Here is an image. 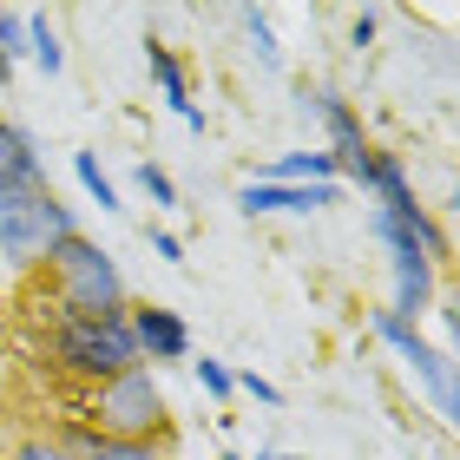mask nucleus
<instances>
[{"instance_id":"1","label":"nucleus","mask_w":460,"mask_h":460,"mask_svg":"<svg viewBox=\"0 0 460 460\" xmlns=\"http://www.w3.org/2000/svg\"><path fill=\"white\" fill-rule=\"evenodd\" d=\"M40 277L53 283V323L125 316V309H132V296H125V277H119V263H112V250H99L86 230L59 243Z\"/></svg>"},{"instance_id":"2","label":"nucleus","mask_w":460,"mask_h":460,"mask_svg":"<svg viewBox=\"0 0 460 460\" xmlns=\"http://www.w3.org/2000/svg\"><path fill=\"white\" fill-rule=\"evenodd\" d=\"M164 388H158V368H125L112 382H99L79 408V421L106 441H164Z\"/></svg>"},{"instance_id":"3","label":"nucleus","mask_w":460,"mask_h":460,"mask_svg":"<svg viewBox=\"0 0 460 460\" xmlns=\"http://www.w3.org/2000/svg\"><path fill=\"white\" fill-rule=\"evenodd\" d=\"M66 237H79V217L47 184L40 198H20V204L0 211V270H7V277H33V270H47V257Z\"/></svg>"},{"instance_id":"4","label":"nucleus","mask_w":460,"mask_h":460,"mask_svg":"<svg viewBox=\"0 0 460 460\" xmlns=\"http://www.w3.org/2000/svg\"><path fill=\"white\" fill-rule=\"evenodd\" d=\"M53 362L79 375L86 388L112 382V375L138 368V349H132V323L125 316H86V323H53Z\"/></svg>"},{"instance_id":"5","label":"nucleus","mask_w":460,"mask_h":460,"mask_svg":"<svg viewBox=\"0 0 460 460\" xmlns=\"http://www.w3.org/2000/svg\"><path fill=\"white\" fill-rule=\"evenodd\" d=\"M375 336H382L394 355H402V362H408V375H414V382H421L428 394H434V414H441V421L454 428L460 421V388H454V355L447 349H434L428 336H421V323H394L388 316V309H375Z\"/></svg>"},{"instance_id":"6","label":"nucleus","mask_w":460,"mask_h":460,"mask_svg":"<svg viewBox=\"0 0 460 460\" xmlns=\"http://www.w3.org/2000/svg\"><path fill=\"white\" fill-rule=\"evenodd\" d=\"M125 323H132V349H138L145 368H158V362H191V323H184L178 309H164V303H132V309H125Z\"/></svg>"},{"instance_id":"7","label":"nucleus","mask_w":460,"mask_h":460,"mask_svg":"<svg viewBox=\"0 0 460 460\" xmlns=\"http://www.w3.org/2000/svg\"><path fill=\"white\" fill-rule=\"evenodd\" d=\"M47 191V164H40V145L27 125H13V119H0V211L20 198H40Z\"/></svg>"},{"instance_id":"8","label":"nucleus","mask_w":460,"mask_h":460,"mask_svg":"<svg viewBox=\"0 0 460 460\" xmlns=\"http://www.w3.org/2000/svg\"><path fill=\"white\" fill-rule=\"evenodd\" d=\"M342 204V184H237V211L243 217H309V211H329Z\"/></svg>"},{"instance_id":"9","label":"nucleus","mask_w":460,"mask_h":460,"mask_svg":"<svg viewBox=\"0 0 460 460\" xmlns=\"http://www.w3.org/2000/svg\"><path fill=\"white\" fill-rule=\"evenodd\" d=\"M53 441L66 447L73 460H172L164 441H106V434H93L79 414H66V421L53 428Z\"/></svg>"},{"instance_id":"10","label":"nucleus","mask_w":460,"mask_h":460,"mask_svg":"<svg viewBox=\"0 0 460 460\" xmlns=\"http://www.w3.org/2000/svg\"><path fill=\"white\" fill-rule=\"evenodd\" d=\"M145 66H152V86H158V99L164 106H172L184 125H191V132L204 138V112H198V99H191V79H184V59L164 47L158 33H145Z\"/></svg>"},{"instance_id":"11","label":"nucleus","mask_w":460,"mask_h":460,"mask_svg":"<svg viewBox=\"0 0 460 460\" xmlns=\"http://www.w3.org/2000/svg\"><path fill=\"white\" fill-rule=\"evenodd\" d=\"M257 184H342L336 178V158L329 152H283L277 164H263Z\"/></svg>"},{"instance_id":"12","label":"nucleus","mask_w":460,"mask_h":460,"mask_svg":"<svg viewBox=\"0 0 460 460\" xmlns=\"http://www.w3.org/2000/svg\"><path fill=\"white\" fill-rule=\"evenodd\" d=\"M27 66L40 79H59L66 73V40H59V20L53 13H27Z\"/></svg>"},{"instance_id":"13","label":"nucleus","mask_w":460,"mask_h":460,"mask_svg":"<svg viewBox=\"0 0 460 460\" xmlns=\"http://www.w3.org/2000/svg\"><path fill=\"white\" fill-rule=\"evenodd\" d=\"M237 27L250 40V59H257L263 73H283V47H277V27H270L263 7H237Z\"/></svg>"},{"instance_id":"14","label":"nucleus","mask_w":460,"mask_h":460,"mask_svg":"<svg viewBox=\"0 0 460 460\" xmlns=\"http://www.w3.org/2000/svg\"><path fill=\"white\" fill-rule=\"evenodd\" d=\"M27 66V7H0V86Z\"/></svg>"},{"instance_id":"15","label":"nucleus","mask_w":460,"mask_h":460,"mask_svg":"<svg viewBox=\"0 0 460 460\" xmlns=\"http://www.w3.org/2000/svg\"><path fill=\"white\" fill-rule=\"evenodd\" d=\"M73 178H79V191H86L99 211H125V204H119V184H112L106 164H99V152H73Z\"/></svg>"},{"instance_id":"16","label":"nucleus","mask_w":460,"mask_h":460,"mask_svg":"<svg viewBox=\"0 0 460 460\" xmlns=\"http://www.w3.org/2000/svg\"><path fill=\"white\" fill-rule=\"evenodd\" d=\"M132 178H138V191L152 198V211H178V178L164 172V164H152V158H145Z\"/></svg>"},{"instance_id":"17","label":"nucleus","mask_w":460,"mask_h":460,"mask_svg":"<svg viewBox=\"0 0 460 460\" xmlns=\"http://www.w3.org/2000/svg\"><path fill=\"white\" fill-rule=\"evenodd\" d=\"M191 375H198V388L211 394V402H230V394H237V368H230V362H217V355L191 362Z\"/></svg>"},{"instance_id":"18","label":"nucleus","mask_w":460,"mask_h":460,"mask_svg":"<svg viewBox=\"0 0 460 460\" xmlns=\"http://www.w3.org/2000/svg\"><path fill=\"white\" fill-rule=\"evenodd\" d=\"M237 394H250L257 408H283V388L270 382V375H257V368H243V375H237Z\"/></svg>"},{"instance_id":"19","label":"nucleus","mask_w":460,"mask_h":460,"mask_svg":"<svg viewBox=\"0 0 460 460\" xmlns=\"http://www.w3.org/2000/svg\"><path fill=\"white\" fill-rule=\"evenodd\" d=\"M375 33H382V13H375V7H362V13L349 20V47H355V53H368Z\"/></svg>"},{"instance_id":"20","label":"nucleus","mask_w":460,"mask_h":460,"mask_svg":"<svg viewBox=\"0 0 460 460\" xmlns=\"http://www.w3.org/2000/svg\"><path fill=\"white\" fill-rule=\"evenodd\" d=\"M152 257H164V263H184V237H178V230H152Z\"/></svg>"},{"instance_id":"21","label":"nucleus","mask_w":460,"mask_h":460,"mask_svg":"<svg viewBox=\"0 0 460 460\" xmlns=\"http://www.w3.org/2000/svg\"><path fill=\"white\" fill-rule=\"evenodd\" d=\"M257 460H283V454H277V447H257Z\"/></svg>"},{"instance_id":"22","label":"nucleus","mask_w":460,"mask_h":460,"mask_svg":"<svg viewBox=\"0 0 460 460\" xmlns=\"http://www.w3.org/2000/svg\"><path fill=\"white\" fill-rule=\"evenodd\" d=\"M217 460H237V454H217Z\"/></svg>"}]
</instances>
